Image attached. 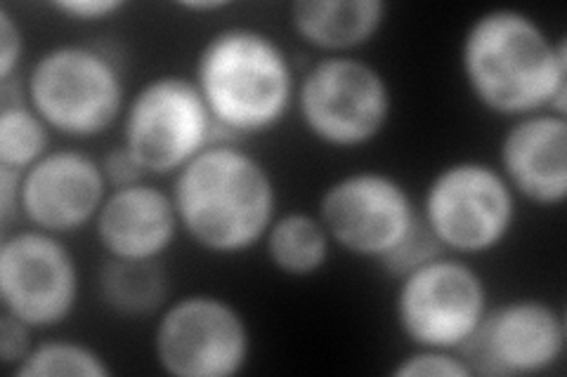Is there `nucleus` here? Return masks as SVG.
Listing matches in <instances>:
<instances>
[{
    "instance_id": "nucleus-1",
    "label": "nucleus",
    "mask_w": 567,
    "mask_h": 377,
    "mask_svg": "<svg viewBox=\"0 0 567 377\" xmlns=\"http://www.w3.org/2000/svg\"><path fill=\"white\" fill-rule=\"evenodd\" d=\"M458 71L473 102L494 116L567 118V41L525 10L494 8L471 20Z\"/></svg>"
},
{
    "instance_id": "nucleus-2",
    "label": "nucleus",
    "mask_w": 567,
    "mask_h": 377,
    "mask_svg": "<svg viewBox=\"0 0 567 377\" xmlns=\"http://www.w3.org/2000/svg\"><path fill=\"white\" fill-rule=\"evenodd\" d=\"M171 179L181 231L213 258L251 253L279 214L272 170L239 142H213Z\"/></svg>"
},
{
    "instance_id": "nucleus-3",
    "label": "nucleus",
    "mask_w": 567,
    "mask_h": 377,
    "mask_svg": "<svg viewBox=\"0 0 567 377\" xmlns=\"http://www.w3.org/2000/svg\"><path fill=\"white\" fill-rule=\"evenodd\" d=\"M298 74L277 35L251 24L213 31L197 52L192 81L220 142L268 135L293 114Z\"/></svg>"
},
{
    "instance_id": "nucleus-4",
    "label": "nucleus",
    "mask_w": 567,
    "mask_h": 377,
    "mask_svg": "<svg viewBox=\"0 0 567 377\" xmlns=\"http://www.w3.org/2000/svg\"><path fill=\"white\" fill-rule=\"evenodd\" d=\"M22 90L52 133L76 142L118 128L131 97L121 60L93 43L50 45L22 76Z\"/></svg>"
},
{
    "instance_id": "nucleus-5",
    "label": "nucleus",
    "mask_w": 567,
    "mask_h": 377,
    "mask_svg": "<svg viewBox=\"0 0 567 377\" xmlns=\"http://www.w3.org/2000/svg\"><path fill=\"white\" fill-rule=\"evenodd\" d=\"M518 206V196L494 164L456 158L433 172L419 199V214L445 253L475 260L511 239Z\"/></svg>"
},
{
    "instance_id": "nucleus-6",
    "label": "nucleus",
    "mask_w": 567,
    "mask_h": 377,
    "mask_svg": "<svg viewBox=\"0 0 567 377\" xmlns=\"http://www.w3.org/2000/svg\"><path fill=\"white\" fill-rule=\"evenodd\" d=\"M293 112L317 145L352 151L385 133L395 95L383 71L364 57H319L298 78Z\"/></svg>"
},
{
    "instance_id": "nucleus-7",
    "label": "nucleus",
    "mask_w": 567,
    "mask_h": 377,
    "mask_svg": "<svg viewBox=\"0 0 567 377\" xmlns=\"http://www.w3.org/2000/svg\"><path fill=\"white\" fill-rule=\"evenodd\" d=\"M395 281L393 318L410 347L461 352L492 307L481 269L450 253L425 260Z\"/></svg>"
},
{
    "instance_id": "nucleus-8",
    "label": "nucleus",
    "mask_w": 567,
    "mask_h": 377,
    "mask_svg": "<svg viewBox=\"0 0 567 377\" xmlns=\"http://www.w3.org/2000/svg\"><path fill=\"white\" fill-rule=\"evenodd\" d=\"M121 142L147 177H173L213 142L216 123L192 76L158 74L131 93L118 123Z\"/></svg>"
},
{
    "instance_id": "nucleus-9",
    "label": "nucleus",
    "mask_w": 567,
    "mask_h": 377,
    "mask_svg": "<svg viewBox=\"0 0 567 377\" xmlns=\"http://www.w3.org/2000/svg\"><path fill=\"white\" fill-rule=\"evenodd\" d=\"M251 354L248 318L223 295L187 293L156 314L152 356L171 377H237Z\"/></svg>"
},
{
    "instance_id": "nucleus-10",
    "label": "nucleus",
    "mask_w": 567,
    "mask_h": 377,
    "mask_svg": "<svg viewBox=\"0 0 567 377\" xmlns=\"http://www.w3.org/2000/svg\"><path fill=\"white\" fill-rule=\"evenodd\" d=\"M317 218L333 248L379 266L421 224L419 201L400 177L362 168L331 179L319 193Z\"/></svg>"
},
{
    "instance_id": "nucleus-11",
    "label": "nucleus",
    "mask_w": 567,
    "mask_h": 377,
    "mask_svg": "<svg viewBox=\"0 0 567 377\" xmlns=\"http://www.w3.org/2000/svg\"><path fill=\"white\" fill-rule=\"evenodd\" d=\"M81 266L66 239L33 227L3 233L0 243V312L35 333L60 328L81 302Z\"/></svg>"
},
{
    "instance_id": "nucleus-12",
    "label": "nucleus",
    "mask_w": 567,
    "mask_h": 377,
    "mask_svg": "<svg viewBox=\"0 0 567 377\" xmlns=\"http://www.w3.org/2000/svg\"><path fill=\"white\" fill-rule=\"evenodd\" d=\"M567 349V321L544 297H513L492 304L483 326L458 354L473 375L529 377L551 373Z\"/></svg>"
},
{
    "instance_id": "nucleus-13",
    "label": "nucleus",
    "mask_w": 567,
    "mask_h": 377,
    "mask_svg": "<svg viewBox=\"0 0 567 377\" xmlns=\"http://www.w3.org/2000/svg\"><path fill=\"white\" fill-rule=\"evenodd\" d=\"M110 193L102 160L79 147H52L20 179V222L55 237L95 224Z\"/></svg>"
},
{
    "instance_id": "nucleus-14",
    "label": "nucleus",
    "mask_w": 567,
    "mask_h": 377,
    "mask_svg": "<svg viewBox=\"0 0 567 377\" xmlns=\"http://www.w3.org/2000/svg\"><path fill=\"white\" fill-rule=\"evenodd\" d=\"M494 166L518 201L560 208L567 199V118L542 112L508 121Z\"/></svg>"
},
{
    "instance_id": "nucleus-15",
    "label": "nucleus",
    "mask_w": 567,
    "mask_h": 377,
    "mask_svg": "<svg viewBox=\"0 0 567 377\" xmlns=\"http://www.w3.org/2000/svg\"><path fill=\"white\" fill-rule=\"evenodd\" d=\"M93 231L104 258L137 262L164 260L183 233L171 189L150 179L110 189Z\"/></svg>"
},
{
    "instance_id": "nucleus-16",
    "label": "nucleus",
    "mask_w": 567,
    "mask_h": 377,
    "mask_svg": "<svg viewBox=\"0 0 567 377\" xmlns=\"http://www.w3.org/2000/svg\"><path fill=\"white\" fill-rule=\"evenodd\" d=\"M385 22V0H296L289 6L296 39L322 57L354 55L377 39Z\"/></svg>"
},
{
    "instance_id": "nucleus-17",
    "label": "nucleus",
    "mask_w": 567,
    "mask_h": 377,
    "mask_svg": "<svg viewBox=\"0 0 567 377\" xmlns=\"http://www.w3.org/2000/svg\"><path fill=\"white\" fill-rule=\"evenodd\" d=\"M265 258L275 272L289 279H310L329 264L333 243L317 212H279L262 239Z\"/></svg>"
},
{
    "instance_id": "nucleus-18",
    "label": "nucleus",
    "mask_w": 567,
    "mask_h": 377,
    "mask_svg": "<svg viewBox=\"0 0 567 377\" xmlns=\"http://www.w3.org/2000/svg\"><path fill=\"white\" fill-rule=\"evenodd\" d=\"M97 293L104 307L121 318L156 316L168 302L164 260L137 262L104 258L97 272Z\"/></svg>"
},
{
    "instance_id": "nucleus-19",
    "label": "nucleus",
    "mask_w": 567,
    "mask_h": 377,
    "mask_svg": "<svg viewBox=\"0 0 567 377\" xmlns=\"http://www.w3.org/2000/svg\"><path fill=\"white\" fill-rule=\"evenodd\" d=\"M50 125L27 102L22 81L0 85V166L29 170L52 149Z\"/></svg>"
},
{
    "instance_id": "nucleus-20",
    "label": "nucleus",
    "mask_w": 567,
    "mask_h": 377,
    "mask_svg": "<svg viewBox=\"0 0 567 377\" xmlns=\"http://www.w3.org/2000/svg\"><path fill=\"white\" fill-rule=\"evenodd\" d=\"M14 377H112L106 356L81 339L50 337L35 343Z\"/></svg>"
},
{
    "instance_id": "nucleus-21",
    "label": "nucleus",
    "mask_w": 567,
    "mask_h": 377,
    "mask_svg": "<svg viewBox=\"0 0 567 377\" xmlns=\"http://www.w3.org/2000/svg\"><path fill=\"white\" fill-rule=\"evenodd\" d=\"M390 375L395 377H473L471 366L458 352L412 347L400 358Z\"/></svg>"
},
{
    "instance_id": "nucleus-22",
    "label": "nucleus",
    "mask_w": 567,
    "mask_h": 377,
    "mask_svg": "<svg viewBox=\"0 0 567 377\" xmlns=\"http://www.w3.org/2000/svg\"><path fill=\"white\" fill-rule=\"evenodd\" d=\"M24 29L17 22L10 6H0V85L22 81L17 71L24 60Z\"/></svg>"
},
{
    "instance_id": "nucleus-23",
    "label": "nucleus",
    "mask_w": 567,
    "mask_h": 377,
    "mask_svg": "<svg viewBox=\"0 0 567 377\" xmlns=\"http://www.w3.org/2000/svg\"><path fill=\"white\" fill-rule=\"evenodd\" d=\"M33 328L8 312H0V364L14 373L33 349Z\"/></svg>"
},
{
    "instance_id": "nucleus-24",
    "label": "nucleus",
    "mask_w": 567,
    "mask_h": 377,
    "mask_svg": "<svg viewBox=\"0 0 567 377\" xmlns=\"http://www.w3.org/2000/svg\"><path fill=\"white\" fill-rule=\"evenodd\" d=\"M50 10L76 24H102L116 20L123 10H128V3L126 0H58L50 3Z\"/></svg>"
},
{
    "instance_id": "nucleus-25",
    "label": "nucleus",
    "mask_w": 567,
    "mask_h": 377,
    "mask_svg": "<svg viewBox=\"0 0 567 377\" xmlns=\"http://www.w3.org/2000/svg\"><path fill=\"white\" fill-rule=\"evenodd\" d=\"M102 170L106 182H110V189H121V187H131L142 182V179H150L145 170L140 168L137 160L131 156V151L116 145L112 151H106L102 158Z\"/></svg>"
},
{
    "instance_id": "nucleus-26",
    "label": "nucleus",
    "mask_w": 567,
    "mask_h": 377,
    "mask_svg": "<svg viewBox=\"0 0 567 377\" xmlns=\"http://www.w3.org/2000/svg\"><path fill=\"white\" fill-rule=\"evenodd\" d=\"M20 179L22 172L0 166V222H3V233L12 231L14 222L20 220Z\"/></svg>"
},
{
    "instance_id": "nucleus-27",
    "label": "nucleus",
    "mask_w": 567,
    "mask_h": 377,
    "mask_svg": "<svg viewBox=\"0 0 567 377\" xmlns=\"http://www.w3.org/2000/svg\"><path fill=\"white\" fill-rule=\"evenodd\" d=\"M177 8L189 12V14H213V12H223L229 8L227 0H185V3H177Z\"/></svg>"
}]
</instances>
